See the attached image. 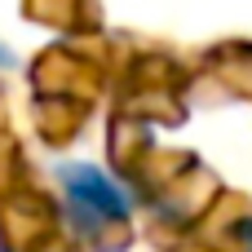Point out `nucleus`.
Returning <instances> with one entry per match:
<instances>
[{
	"instance_id": "f257e3e1",
	"label": "nucleus",
	"mask_w": 252,
	"mask_h": 252,
	"mask_svg": "<svg viewBox=\"0 0 252 252\" xmlns=\"http://www.w3.org/2000/svg\"><path fill=\"white\" fill-rule=\"evenodd\" d=\"M58 182H62V195H66L71 213L84 226H120L133 213L128 190L97 164H62Z\"/></svg>"
}]
</instances>
